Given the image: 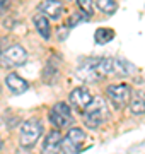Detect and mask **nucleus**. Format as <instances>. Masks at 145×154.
Instances as JSON below:
<instances>
[{
	"mask_svg": "<svg viewBox=\"0 0 145 154\" xmlns=\"http://www.w3.org/2000/svg\"><path fill=\"white\" fill-rule=\"evenodd\" d=\"M135 70H137V67L132 62L125 60V58H114L113 74H118V75H132Z\"/></svg>",
	"mask_w": 145,
	"mask_h": 154,
	"instance_id": "12",
	"label": "nucleus"
},
{
	"mask_svg": "<svg viewBox=\"0 0 145 154\" xmlns=\"http://www.w3.org/2000/svg\"><path fill=\"white\" fill-rule=\"evenodd\" d=\"M16 154H33V152H31L28 147H21V149H17V152H16Z\"/></svg>",
	"mask_w": 145,
	"mask_h": 154,
	"instance_id": "20",
	"label": "nucleus"
},
{
	"mask_svg": "<svg viewBox=\"0 0 145 154\" xmlns=\"http://www.w3.org/2000/svg\"><path fill=\"white\" fill-rule=\"evenodd\" d=\"M109 118V111L102 98H94L89 108L84 111V123L89 128H99L102 123H106Z\"/></svg>",
	"mask_w": 145,
	"mask_h": 154,
	"instance_id": "2",
	"label": "nucleus"
},
{
	"mask_svg": "<svg viewBox=\"0 0 145 154\" xmlns=\"http://www.w3.org/2000/svg\"><path fill=\"white\" fill-rule=\"evenodd\" d=\"M106 94L109 101L113 103V106L118 108V110L125 108L130 103L132 96H133L132 94V86H128V84H111V86H108Z\"/></svg>",
	"mask_w": 145,
	"mask_h": 154,
	"instance_id": "4",
	"label": "nucleus"
},
{
	"mask_svg": "<svg viewBox=\"0 0 145 154\" xmlns=\"http://www.w3.org/2000/svg\"><path fill=\"white\" fill-rule=\"evenodd\" d=\"M34 26L38 29V33L43 36L45 39H50L51 36V26H50V21L45 14H36L34 16Z\"/></svg>",
	"mask_w": 145,
	"mask_h": 154,
	"instance_id": "13",
	"label": "nucleus"
},
{
	"mask_svg": "<svg viewBox=\"0 0 145 154\" xmlns=\"http://www.w3.org/2000/svg\"><path fill=\"white\" fill-rule=\"evenodd\" d=\"M61 139L58 130H51L43 140V147H41V154H60L61 152Z\"/></svg>",
	"mask_w": 145,
	"mask_h": 154,
	"instance_id": "9",
	"label": "nucleus"
},
{
	"mask_svg": "<svg viewBox=\"0 0 145 154\" xmlns=\"http://www.w3.org/2000/svg\"><path fill=\"white\" fill-rule=\"evenodd\" d=\"M92 101H94V96L90 94V91L87 88H75L70 93V103L80 111L87 110Z\"/></svg>",
	"mask_w": 145,
	"mask_h": 154,
	"instance_id": "8",
	"label": "nucleus"
},
{
	"mask_svg": "<svg viewBox=\"0 0 145 154\" xmlns=\"http://www.w3.org/2000/svg\"><path fill=\"white\" fill-rule=\"evenodd\" d=\"M4 2H5V0H0V5H2V4H4Z\"/></svg>",
	"mask_w": 145,
	"mask_h": 154,
	"instance_id": "22",
	"label": "nucleus"
},
{
	"mask_svg": "<svg viewBox=\"0 0 145 154\" xmlns=\"http://www.w3.org/2000/svg\"><path fill=\"white\" fill-rule=\"evenodd\" d=\"M43 134V125L39 123V120H31L24 122L21 125V132H19V140L22 147H33L34 144L38 142V139Z\"/></svg>",
	"mask_w": 145,
	"mask_h": 154,
	"instance_id": "3",
	"label": "nucleus"
},
{
	"mask_svg": "<svg viewBox=\"0 0 145 154\" xmlns=\"http://www.w3.org/2000/svg\"><path fill=\"white\" fill-rule=\"evenodd\" d=\"M89 19H90V16H89V14H85L84 11L72 12V14H70V17H68L67 26H68V28H73V26H78L80 22H87Z\"/></svg>",
	"mask_w": 145,
	"mask_h": 154,
	"instance_id": "17",
	"label": "nucleus"
},
{
	"mask_svg": "<svg viewBox=\"0 0 145 154\" xmlns=\"http://www.w3.org/2000/svg\"><path fill=\"white\" fill-rule=\"evenodd\" d=\"M130 111L133 115H144L145 113V94L135 93L130 99Z\"/></svg>",
	"mask_w": 145,
	"mask_h": 154,
	"instance_id": "14",
	"label": "nucleus"
},
{
	"mask_svg": "<svg viewBox=\"0 0 145 154\" xmlns=\"http://www.w3.org/2000/svg\"><path fill=\"white\" fill-rule=\"evenodd\" d=\"M5 86L9 88V91H10L12 94H16V96L26 93L29 89V82L26 79H22L19 74H16V72H10V74L5 77Z\"/></svg>",
	"mask_w": 145,
	"mask_h": 154,
	"instance_id": "10",
	"label": "nucleus"
},
{
	"mask_svg": "<svg viewBox=\"0 0 145 154\" xmlns=\"http://www.w3.org/2000/svg\"><path fill=\"white\" fill-rule=\"evenodd\" d=\"M85 142V132L78 127H73L67 132L63 142H61V149L65 154H78L82 151V146Z\"/></svg>",
	"mask_w": 145,
	"mask_h": 154,
	"instance_id": "5",
	"label": "nucleus"
},
{
	"mask_svg": "<svg viewBox=\"0 0 145 154\" xmlns=\"http://www.w3.org/2000/svg\"><path fill=\"white\" fill-rule=\"evenodd\" d=\"M114 38V31L109 28H99L94 34V39L97 45H104V43H109L111 39Z\"/></svg>",
	"mask_w": 145,
	"mask_h": 154,
	"instance_id": "15",
	"label": "nucleus"
},
{
	"mask_svg": "<svg viewBox=\"0 0 145 154\" xmlns=\"http://www.w3.org/2000/svg\"><path fill=\"white\" fill-rule=\"evenodd\" d=\"M50 122L56 130L65 128V127H70L72 122H73L70 106H68L67 103H56L50 111Z\"/></svg>",
	"mask_w": 145,
	"mask_h": 154,
	"instance_id": "6",
	"label": "nucleus"
},
{
	"mask_svg": "<svg viewBox=\"0 0 145 154\" xmlns=\"http://www.w3.org/2000/svg\"><path fill=\"white\" fill-rule=\"evenodd\" d=\"M113 65H114V58H102V57L85 58L78 63L75 74L84 82H96L102 77L113 74Z\"/></svg>",
	"mask_w": 145,
	"mask_h": 154,
	"instance_id": "1",
	"label": "nucleus"
},
{
	"mask_svg": "<svg viewBox=\"0 0 145 154\" xmlns=\"http://www.w3.org/2000/svg\"><path fill=\"white\" fill-rule=\"evenodd\" d=\"M56 77H58V67H56L50 58L48 63H46V67H45V72H43V79H45L46 84H51V82H55Z\"/></svg>",
	"mask_w": 145,
	"mask_h": 154,
	"instance_id": "16",
	"label": "nucleus"
},
{
	"mask_svg": "<svg viewBox=\"0 0 145 154\" xmlns=\"http://www.w3.org/2000/svg\"><path fill=\"white\" fill-rule=\"evenodd\" d=\"M39 12L55 21V19H58L63 14V4H61L60 0H45L39 5Z\"/></svg>",
	"mask_w": 145,
	"mask_h": 154,
	"instance_id": "11",
	"label": "nucleus"
},
{
	"mask_svg": "<svg viewBox=\"0 0 145 154\" xmlns=\"http://www.w3.org/2000/svg\"><path fill=\"white\" fill-rule=\"evenodd\" d=\"M77 4H78V9L84 11L85 14H89V16L94 14V2L92 0H77Z\"/></svg>",
	"mask_w": 145,
	"mask_h": 154,
	"instance_id": "19",
	"label": "nucleus"
},
{
	"mask_svg": "<svg viewBox=\"0 0 145 154\" xmlns=\"http://www.w3.org/2000/svg\"><path fill=\"white\" fill-rule=\"evenodd\" d=\"M28 60V51L21 46V45H12L9 48H5V51L0 57V63L4 67H19L26 63Z\"/></svg>",
	"mask_w": 145,
	"mask_h": 154,
	"instance_id": "7",
	"label": "nucleus"
},
{
	"mask_svg": "<svg viewBox=\"0 0 145 154\" xmlns=\"http://www.w3.org/2000/svg\"><path fill=\"white\" fill-rule=\"evenodd\" d=\"M96 4L104 14H113L116 11V2L114 0H96Z\"/></svg>",
	"mask_w": 145,
	"mask_h": 154,
	"instance_id": "18",
	"label": "nucleus"
},
{
	"mask_svg": "<svg viewBox=\"0 0 145 154\" xmlns=\"http://www.w3.org/2000/svg\"><path fill=\"white\" fill-rule=\"evenodd\" d=\"M0 91H2V89H0Z\"/></svg>",
	"mask_w": 145,
	"mask_h": 154,
	"instance_id": "23",
	"label": "nucleus"
},
{
	"mask_svg": "<svg viewBox=\"0 0 145 154\" xmlns=\"http://www.w3.org/2000/svg\"><path fill=\"white\" fill-rule=\"evenodd\" d=\"M4 147V140H2V139H0V149Z\"/></svg>",
	"mask_w": 145,
	"mask_h": 154,
	"instance_id": "21",
	"label": "nucleus"
}]
</instances>
